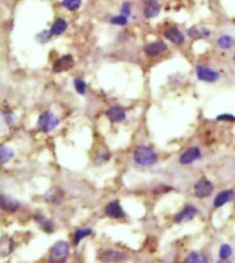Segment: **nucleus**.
<instances>
[{
    "label": "nucleus",
    "instance_id": "obj_1",
    "mask_svg": "<svg viewBox=\"0 0 235 263\" xmlns=\"http://www.w3.org/2000/svg\"><path fill=\"white\" fill-rule=\"evenodd\" d=\"M158 159L157 154L146 145H138L134 151V160L139 166H151Z\"/></svg>",
    "mask_w": 235,
    "mask_h": 263
},
{
    "label": "nucleus",
    "instance_id": "obj_2",
    "mask_svg": "<svg viewBox=\"0 0 235 263\" xmlns=\"http://www.w3.org/2000/svg\"><path fill=\"white\" fill-rule=\"evenodd\" d=\"M70 252V246L66 241H57L50 251V263H62Z\"/></svg>",
    "mask_w": 235,
    "mask_h": 263
},
{
    "label": "nucleus",
    "instance_id": "obj_3",
    "mask_svg": "<svg viewBox=\"0 0 235 263\" xmlns=\"http://www.w3.org/2000/svg\"><path fill=\"white\" fill-rule=\"evenodd\" d=\"M58 125H59V118L50 111L43 112L37 121V128L40 132H44V133H49L51 130H54Z\"/></svg>",
    "mask_w": 235,
    "mask_h": 263
},
{
    "label": "nucleus",
    "instance_id": "obj_4",
    "mask_svg": "<svg viewBox=\"0 0 235 263\" xmlns=\"http://www.w3.org/2000/svg\"><path fill=\"white\" fill-rule=\"evenodd\" d=\"M127 259L128 256L117 249H105L99 254V261L103 263H122Z\"/></svg>",
    "mask_w": 235,
    "mask_h": 263
},
{
    "label": "nucleus",
    "instance_id": "obj_5",
    "mask_svg": "<svg viewBox=\"0 0 235 263\" xmlns=\"http://www.w3.org/2000/svg\"><path fill=\"white\" fill-rule=\"evenodd\" d=\"M213 192V184L208 178H201L200 181H197L194 185V193L197 198L205 199L208 196H211Z\"/></svg>",
    "mask_w": 235,
    "mask_h": 263
},
{
    "label": "nucleus",
    "instance_id": "obj_6",
    "mask_svg": "<svg viewBox=\"0 0 235 263\" xmlns=\"http://www.w3.org/2000/svg\"><path fill=\"white\" fill-rule=\"evenodd\" d=\"M195 73H197V77L203 82H215L220 78L219 73L215 72L213 69L206 67V66H202V64H198L195 67Z\"/></svg>",
    "mask_w": 235,
    "mask_h": 263
},
{
    "label": "nucleus",
    "instance_id": "obj_7",
    "mask_svg": "<svg viewBox=\"0 0 235 263\" xmlns=\"http://www.w3.org/2000/svg\"><path fill=\"white\" fill-rule=\"evenodd\" d=\"M200 158H201V150L198 147H191V148H188L187 151H185L180 155L179 162L182 165H190V163H193Z\"/></svg>",
    "mask_w": 235,
    "mask_h": 263
},
{
    "label": "nucleus",
    "instance_id": "obj_8",
    "mask_svg": "<svg viewBox=\"0 0 235 263\" xmlns=\"http://www.w3.org/2000/svg\"><path fill=\"white\" fill-rule=\"evenodd\" d=\"M73 64H74V61H73V56L72 55L61 56L57 62L54 63L52 70H54V73H61V72H65V70H70V69L73 67Z\"/></svg>",
    "mask_w": 235,
    "mask_h": 263
},
{
    "label": "nucleus",
    "instance_id": "obj_9",
    "mask_svg": "<svg viewBox=\"0 0 235 263\" xmlns=\"http://www.w3.org/2000/svg\"><path fill=\"white\" fill-rule=\"evenodd\" d=\"M164 36H165V39H168L170 43H173V44H176V46H180V44L185 43V34L180 32L176 26L168 28V29L164 32Z\"/></svg>",
    "mask_w": 235,
    "mask_h": 263
},
{
    "label": "nucleus",
    "instance_id": "obj_10",
    "mask_svg": "<svg viewBox=\"0 0 235 263\" xmlns=\"http://www.w3.org/2000/svg\"><path fill=\"white\" fill-rule=\"evenodd\" d=\"M161 6L157 0H145V7H143V14L147 19H151L160 14Z\"/></svg>",
    "mask_w": 235,
    "mask_h": 263
},
{
    "label": "nucleus",
    "instance_id": "obj_11",
    "mask_svg": "<svg viewBox=\"0 0 235 263\" xmlns=\"http://www.w3.org/2000/svg\"><path fill=\"white\" fill-rule=\"evenodd\" d=\"M106 117L110 120V122H114V124H118V122H122L127 118V112L124 108L118 107V106H114V107H110L107 111H106Z\"/></svg>",
    "mask_w": 235,
    "mask_h": 263
},
{
    "label": "nucleus",
    "instance_id": "obj_12",
    "mask_svg": "<svg viewBox=\"0 0 235 263\" xmlns=\"http://www.w3.org/2000/svg\"><path fill=\"white\" fill-rule=\"evenodd\" d=\"M0 207L3 211H7V213H16L17 210H19L21 204L19 201L13 198H8L6 195H1L0 196Z\"/></svg>",
    "mask_w": 235,
    "mask_h": 263
},
{
    "label": "nucleus",
    "instance_id": "obj_13",
    "mask_svg": "<svg viewBox=\"0 0 235 263\" xmlns=\"http://www.w3.org/2000/svg\"><path fill=\"white\" fill-rule=\"evenodd\" d=\"M197 214H198V210H197L194 206L188 204V206H186V207L183 208V210L179 213L178 216L175 217V222L182 223V222H187V221H191Z\"/></svg>",
    "mask_w": 235,
    "mask_h": 263
},
{
    "label": "nucleus",
    "instance_id": "obj_14",
    "mask_svg": "<svg viewBox=\"0 0 235 263\" xmlns=\"http://www.w3.org/2000/svg\"><path fill=\"white\" fill-rule=\"evenodd\" d=\"M106 216L110 217V218H114V219H118V218H122L124 217V211H122L121 206L118 203V200H113L110 201L105 208Z\"/></svg>",
    "mask_w": 235,
    "mask_h": 263
},
{
    "label": "nucleus",
    "instance_id": "obj_15",
    "mask_svg": "<svg viewBox=\"0 0 235 263\" xmlns=\"http://www.w3.org/2000/svg\"><path fill=\"white\" fill-rule=\"evenodd\" d=\"M167 51V44L162 41H155V43H150L145 47V54L147 56H157L161 55L162 52Z\"/></svg>",
    "mask_w": 235,
    "mask_h": 263
},
{
    "label": "nucleus",
    "instance_id": "obj_16",
    "mask_svg": "<svg viewBox=\"0 0 235 263\" xmlns=\"http://www.w3.org/2000/svg\"><path fill=\"white\" fill-rule=\"evenodd\" d=\"M235 193L233 189H226V191L220 192L219 195L215 198V201H213V206L216 208L221 207V206H224L226 203H228V201H231V200L234 199Z\"/></svg>",
    "mask_w": 235,
    "mask_h": 263
},
{
    "label": "nucleus",
    "instance_id": "obj_17",
    "mask_svg": "<svg viewBox=\"0 0 235 263\" xmlns=\"http://www.w3.org/2000/svg\"><path fill=\"white\" fill-rule=\"evenodd\" d=\"M188 36L191 39H205L211 36V31L202 26H193L188 29Z\"/></svg>",
    "mask_w": 235,
    "mask_h": 263
},
{
    "label": "nucleus",
    "instance_id": "obj_18",
    "mask_svg": "<svg viewBox=\"0 0 235 263\" xmlns=\"http://www.w3.org/2000/svg\"><path fill=\"white\" fill-rule=\"evenodd\" d=\"M66 29H67V22H66L65 19H62V18H59L57 19L52 26H51V33H52V36H59V34H62V33L65 32Z\"/></svg>",
    "mask_w": 235,
    "mask_h": 263
},
{
    "label": "nucleus",
    "instance_id": "obj_19",
    "mask_svg": "<svg viewBox=\"0 0 235 263\" xmlns=\"http://www.w3.org/2000/svg\"><path fill=\"white\" fill-rule=\"evenodd\" d=\"M64 198V192L59 188H52L46 193V199L50 203H61V200Z\"/></svg>",
    "mask_w": 235,
    "mask_h": 263
},
{
    "label": "nucleus",
    "instance_id": "obj_20",
    "mask_svg": "<svg viewBox=\"0 0 235 263\" xmlns=\"http://www.w3.org/2000/svg\"><path fill=\"white\" fill-rule=\"evenodd\" d=\"M185 263H208V258L202 252L194 251V252L187 255Z\"/></svg>",
    "mask_w": 235,
    "mask_h": 263
},
{
    "label": "nucleus",
    "instance_id": "obj_21",
    "mask_svg": "<svg viewBox=\"0 0 235 263\" xmlns=\"http://www.w3.org/2000/svg\"><path fill=\"white\" fill-rule=\"evenodd\" d=\"M13 158H14V152L11 151V148L3 145L1 150H0V162H1V165H6L8 160H11Z\"/></svg>",
    "mask_w": 235,
    "mask_h": 263
},
{
    "label": "nucleus",
    "instance_id": "obj_22",
    "mask_svg": "<svg viewBox=\"0 0 235 263\" xmlns=\"http://www.w3.org/2000/svg\"><path fill=\"white\" fill-rule=\"evenodd\" d=\"M233 44H234V40H233V37L228 36V34L220 36L219 39H218V46H219L221 49H228V48L233 47Z\"/></svg>",
    "mask_w": 235,
    "mask_h": 263
},
{
    "label": "nucleus",
    "instance_id": "obj_23",
    "mask_svg": "<svg viewBox=\"0 0 235 263\" xmlns=\"http://www.w3.org/2000/svg\"><path fill=\"white\" fill-rule=\"evenodd\" d=\"M36 222L40 225L41 229H44L46 232H52V229H54V225H52V222L51 221H49L46 217L43 216H36Z\"/></svg>",
    "mask_w": 235,
    "mask_h": 263
},
{
    "label": "nucleus",
    "instance_id": "obj_24",
    "mask_svg": "<svg viewBox=\"0 0 235 263\" xmlns=\"http://www.w3.org/2000/svg\"><path fill=\"white\" fill-rule=\"evenodd\" d=\"M91 233H92V231H91L89 228H85V229H77L76 233H74V244L77 246L81 240L84 239V237H87V236H89Z\"/></svg>",
    "mask_w": 235,
    "mask_h": 263
},
{
    "label": "nucleus",
    "instance_id": "obj_25",
    "mask_svg": "<svg viewBox=\"0 0 235 263\" xmlns=\"http://www.w3.org/2000/svg\"><path fill=\"white\" fill-rule=\"evenodd\" d=\"M7 240V237H3L1 239V256H7L11 251H13V240L10 239L8 240V243L6 241Z\"/></svg>",
    "mask_w": 235,
    "mask_h": 263
},
{
    "label": "nucleus",
    "instance_id": "obj_26",
    "mask_svg": "<svg viewBox=\"0 0 235 263\" xmlns=\"http://www.w3.org/2000/svg\"><path fill=\"white\" fill-rule=\"evenodd\" d=\"M62 6L69 10V11H74L77 8H80L81 6V0H64L62 1Z\"/></svg>",
    "mask_w": 235,
    "mask_h": 263
},
{
    "label": "nucleus",
    "instance_id": "obj_27",
    "mask_svg": "<svg viewBox=\"0 0 235 263\" xmlns=\"http://www.w3.org/2000/svg\"><path fill=\"white\" fill-rule=\"evenodd\" d=\"M110 24L117 25V26H125V25L128 24V16L122 15V14L112 16V18H110Z\"/></svg>",
    "mask_w": 235,
    "mask_h": 263
},
{
    "label": "nucleus",
    "instance_id": "obj_28",
    "mask_svg": "<svg viewBox=\"0 0 235 263\" xmlns=\"http://www.w3.org/2000/svg\"><path fill=\"white\" fill-rule=\"evenodd\" d=\"M231 255H233V248L230 247L228 244H223V246L220 247V259H228Z\"/></svg>",
    "mask_w": 235,
    "mask_h": 263
},
{
    "label": "nucleus",
    "instance_id": "obj_29",
    "mask_svg": "<svg viewBox=\"0 0 235 263\" xmlns=\"http://www.w3.org/2000/svg\"><path fill=\"white\" fill-rule=\"evenodd\" d=\"M74 88H76V91L80 93V95H84L85 93V91H87V85H85V82L81 80V78H74Z\"/></svg>",
    "mask_w": 235,
    "mask_h": 263
},
{
    "label": "nucleus",
    "instance_id": "obj_30",
    "mask_svg": "<svg viewBox=\"0 0 235 263\" xmlns=\"http://www.w3.org/2000/svg\"><path fill=\"white\" fill-rule=\"evenodd\" d=\"M51 36H52L51 31H44V32L39 33L36 39H37V41H39V43H47V41L51 39Z\"/></svg>",
    "mask_w": 235,
    "mask_h": 263
},
{
    "label": "nucleus",
    "instance_id": "obj_31",
    "mask_svg": "<svg viewBox=\"0 0 235 263\" xmlns=\"http://www.w3.org/2000/svg\"><path fill=\"white\" fill-rule=\"evenodd\" d=\"M121 14L125 16H130L131 14V3L128 1H125L124 4L121 6Z\"/></svg>",
    "mask_w": 235,
    "mask_h": 263
},
{
    "label": "nucleus",
    "instance_id": "obj_32",
    "mask_svg": "<svg viewBox=\"0 0 235 263\" xmlns=\"http://www.w3.org/2000/svg\"><path fill=\"white\" fill-rule=\"evenodd\" d=\"M216 120H218V121H230V122H235V117H234V115H231V114H223V115H219V117H216Z\"/></svg>",
    "mask_w": 235,
    "mask_h": 263
},
{
    "label": "nucleus",
    "instance_id": "obj_33",
    "mask_svg": "<svg viewBox=\"0 0 235 263\" xmlns=\"http://www.w3.org/2000/svg\"><path fill=\"white\" fill-rule=\"evenodd\" d=\"M3 118H4V121L7 122L8 125H13V122H14V117H13L11 114H8V112H3Z\"/></svg>",
    "mask_w": 235,
    "mask_h": 263
},
{
    "label": "nucleus",
    "instance_id": "obj_34",
    "mask_svg": "<svg viewBox=\"0 0 235 263\" xmlns=\"http://www.w3.org/2000/svg\"><path fill=\"white\" fill-rule=\"evenodd\" d=\"M219 263H231V262H228L227 259H221V261H220Z\"/></svg>",
    "mask_w": 235,
    "mask_h": 263
},
{
    "label": "nucleus",
    "instance_id": "obj_35",
    "mask_svg": "<svg viewBox=\"0 0 235 263\" xmlns=\"http://www.w3.org/2000/svg\"><path fill=\"white\" fill-rule=\"evenodd\" d=\"M234 62H235V56H234Z\"/></svg>",
    "mask_w": 235,
    "mask_h": 263
}]
</instances>
